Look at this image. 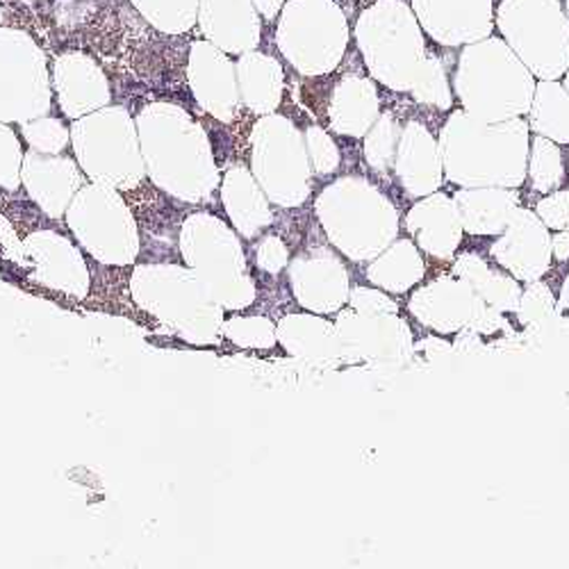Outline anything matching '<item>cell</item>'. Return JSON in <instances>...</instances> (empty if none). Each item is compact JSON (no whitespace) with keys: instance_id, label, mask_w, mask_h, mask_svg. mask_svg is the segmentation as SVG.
Here are the masks:
<instances>
[{"instance_id":"1","label":"cell","mask_w":569,"mask_h":569,"mask_svg":"<svg viewBox=\"0 0 569 569\" xmlns=\"http://www.w3.org/2000/svg\"><path fill=\"white\" fill-rule=\"evenodd\" d=\"M438 144L447 180L462 189H517L527 180L531 137L529 126L519 117L490 123L456 110Z\"/></svg>"},{"instance_id":"2","label":"cell","mask_w":569,"mask_h":569,"mask_svg":"<svg viewBox=\"0 0 569 569\" xmlns=\"http://www.w3.org/2000/svg\"><path fill=\"white\" fill-rule=\"evenodd\" d=\"M462 110L481 121H508L531 110L536 80L503 39L467 43L453 80Z\"/></svg>"},{"instance_id":"3","label":"cell","mask_w":569,"mask_h":569,"mask_svg":"<svg viewBox=\"0 0 569 569\" xmlns=\"http://www.w3.org/2000/svg\"><path fill=\"white\" fill-rule=\"evenodd\" d=\"M356 39L369 73L395 91H410L429 58L423 30L401 0H378L365 10Z\"/></svg>"},{"instance_id":"4","label":"cell","mask_w":569,"mask_h":569,"mask_svg":"<svg viewBox=\"0 0 569 569\" xmlns=\"http://www.w3.org/2000/svg\"><path fill=\"white\" fill-rule=\"evenodd\" d=\"M497 26L515 56L540 80L569 69V17L558 0H501Z\"/></svg>"},{"instance_id":"5","label":"cell","mask_w":569,"mask_h":569,"mask_svg":"<svg viewBox=\"0 0 569 569\" xmlns=\"http://www.w3.org/2000/svg\"><path fill=\"white\" fill-rule=\"evenodd\" d=\"M328 197L338 201L330 206V237L353 260H371L383 253L399 232V214L392 201L373 184L360 178L342 180L330 187Z\"/></svg>"},{"instance_id":"6","label":"cell","mask_w":569,"mask_h":569,"mask_svg":"<svg viewBox=\"0 0 569 569\" xmlns=\"http://www.w3.org/2000/svg\"><path fill=\"white\" fill-rule=\"evenodd\" d=\"M492 258L517 280H540L551 267L549 228L536 212L517 208L492 247Z\"/></svg>"},{"instance_id":"7","label":"cell","mask_w":569,"mask_h":569,"mask_svg":"<svg viewBox=\"0 0 569 569\" xmlns=\"http://www.w3.org/2000/svg\"><path fill=\"white\" fill-rule=\"evenodd\" d=\"M421 30L442 46H467L492 34V0H412Z\"/></svg>"},{"instance_id":"8","label":"cell","mask_w":569,"mask_h":569,"mask_svg":"<svg viewBox=\"0 0 569 569\" xmlns=\"http://www.w3.org/2000/svg\"><path fill=\"white\" fill-rule=\"evenodd\" d=\"M486 303L462 278H438L410 299V312L440 336L456 333L483 317Z\"/></svg>"},{"instance_id":"9","label":"cell","mask_w":569,"mask_h":569,"mask_svg":"<svg viewBox=\"0 0 569 569\" xmlns=\"http://www.w3.org/2000/svg\"><path fill=\"white\" fill-rule=\"evenodd\" d=\"M395 171L410 197L423 199L438 192L445 178L442 153L438 139L426 130V126L410 121L401 130L395 156Z\"/></svg>"},{"instance_id":"10","label":"cell","mask_w":569,"mask_h":569,"mask_svg":"<svg viewBox=\"0 0 569 569\" xmlns=\"http://www.w3.org/2000/svg\"><path fill=\"white\" fill-rule=\"evenodd\" d=\"M406 228L415 244L438 260L453 258L465 232L453 199L438 192L412 206L406 217Z\"/></svg>"},{"instance_id":"11","label":"cell","mask_w":569,"mask_h":569,"mask_svg":"<svg viewBox=\"0 0 569 569\" xmlns=\"http://www.w3.org/2000/svg\"><path fill=\"white\" fill-rule=\"evenodd\" d=\"M451 199L469 234H501L519 208V192L506 187L458 189Z\"/></svg>"},{"instance_id":"12","label":"cell","mask_w":569,"mask_h":569,"mask_svg":"<svg viewBox=\"0 0 569 569\" xmlns=\"http://www.w3.org/2000/svg\"><path fill=\"white\" fill-rule=\"evenodd\" d=\"M349 333L358 349L367 356L395 360L410 353L412 333L397 315H349Z\"/></svg>"},{"instance_id":"13","label":"cell","mask_w":569,"mask_h":569,"mask_svg":"<svg viewBox=\"0 0 569 569\" xmlns=\"http://www.w3.org/2000/svg\"><path fill=\"white\" fill-rule=\"evenodd\" d=\"M378 91L367 78H345L338 89L333 108H330V121L336 130L351 137H362L376 123L378 114Z\"/></svg>"},{"instance_id":"14","label":"cell","mask_w":569,"mask_h":569,"mask_svg":"<svg viewBox=\"0 0 569 569\" xmlns=\"http://www.w3.org/2000/svg\"><path fill=\"white\" fill-rule=\"evenodd\" d=\"M456 276L471 284V290L481 297L486 306L501 312H515L519 306L521 288L515 276L492 269L477 253H462L453 267Z\"/></svg>"},{"instance_id":"15","label":"cell","mask_w":569,"mask_h":569,"mask_svg":"<svg viewBox=\"0 0 569 569\" xmlns=\"http://www.w3.org/2000/svg\"><path fill=\"white\" fill-rule=\"evenodd\" d=\"M426 264L419 256V247L410 240L392 242L383 253H378L373 264L367 269V278L378 288L401 295L423 278Z\"/></svg>"},{"instance_id":"16","label":"cell","mask_w":569,"mask_h":569,"mask_svg":"<svg viewBox=\"0 0 569 569\" xmlns=\"http://www.w3.org/2000/svg\"><path fill=\"white\" fill-rule=\"evenodd\" d=\"M529 126L556 144H569V91L558 80L536 84L529 110Z\"/></svg>"},{"instance_id":"17","label":"cell","mask_w":569,"mask_h":569,"mask_svg":"<svg viewBox=\"0 0 569 569\" xmlns=\"http://www.w3.org/2000/svg\"><path fill=\"white\" fill-rule=\"evenodd\" d=\"M527 173L531 178V184L540 194H551L565 182V160L556 141L538 134L531 141L529 149V167Z\"/></svg>"},{"instance_id":"18","label":"cell","mask_w":569,"mask_h":569,"mask_svg":"<svg viewBox=\"0 0 569 569\" xmlns=\"http://www.w3.org/2000/svg\"><path fill=\"white\" fill-rule=\"evenodd\" d=\"M410 93L415 97V101H419L423 106H433L438 110H449L453 106L451 87L447 80V69L436 56L426 58Z\"/></svg>"},{"instance_id":"19","label":"cell","mask_w":569,"mask_h":569,"mask_svg":"<svg viewBox=\"0 0 569 569\" xmlns=\"http://www.w3.org/2000/svg\"><path fill=\"white\" fill-rule=\"evenodd\" d=\"M399 134L401 132H399V126L392 114H381L369 128V134L365 141V156H367V162L376 171L386 173L390 169V164H395Z\"/></svg>"},{"instance_id":"20","label":"cell","mask_w":569,"mask_h":569,"mask_svg":"<svg viewBox=\"0 0 569 569\" xmlns=\"http://www.w3.org/2000/svg\"><path fill=\"white\" fill-rule=\"evenodd\" d=\"M553 308H556V299H553L551 290L545 282L533 280V282H529V288L521 292L517 312L525 321H542L553 312Z\"/></svg>"},{"instance_id":"21","label":"cell","mask_w":569,"mask_h":569,"mask_svg":"<svg viewBox=\"0 0 569 569\" xmlns=\"http://www.w3.org/2000/svg\"><path fill=\"white\" fill-rule=\"evenodd\" d=\"M538 217L549 230H569V192L556 189L547 199H542L536 208Z\"/></svg>"},{"instance_id":"22","label":"cell","mask_w":569,"mask_h":569,"mask_svg":"<svg viewBox=\"0 0 569 569\" xmlns=\"http://www.w3.org/2000/svg\"><path fill=\"white\" fill-rule=\"evenodd\" d=\"M351 303L362 315H397V310H399L397 303L392 299H388V295L365 290V288H358L351 295Z\"/></svg>"},{"instance_id":"23","label":"cell","mask_w":569,"mask_h":569,"mask_svg":"<svg viewBox=\"0 0 569 569\" xmlns=\"http://www.w3.org/2000/svg\"><path fill=\"white\" fill-rule=\"evenodd\" d=\"M310 144H312V156L319 167V173H330L338 169V164H340L338 149L321 130H310Z\"/></svg>"},{"instance_id":"24","label":"cell","mask_w":569,"mask_h":569,"mask_svg":"<svg viewBox=\"0 0 569 569\" xmlns=\"http://www.w3.org/2000/svg\"><path fill=\"white\" fill-rule=\"evenodd\" d=\"M551 253L556 260H569V230H558L551 240Z\"/></svg>"},{"instance_id":"25","label":"cell","mask_w":569,"mask_h":569,"mask_svg":"<svg viewBox=\"0 0 569 569\" xmlns=\"http://www.w3.org/2000/svg\"><path fill=\"white\" fill-rule=\"evenodd\" d=\"M562 306H565V308H567V312H569V276H567L565 288H562Z\"/></svg>"},{"instance_id":"26","label":"cell","mask_w":569,"mask_h":569,"mask_svg":"<svg viewBox=\"0 0 569 569\" xmlns=\"http://www.w3.org/2000/svg\"><path fill=\"white\" fill-rule=\"evenodd\" d=\"M565 87H567V91H569V69H567V73H565V82H562Z\"/></svg>"},{"instance_id":"27","label":"cell","mask_w":569,"mask_h":569,"mask_svg":"<svg viewBox=\"0 0 569 569\" xmlns=\"http://www.w3.org/2000/svg\"><path fill=\"white\" fill-rule=\"evenodd\" d=\"M565 10H567V17H569V0H565Z\"/></svg>"}]
</instances>
